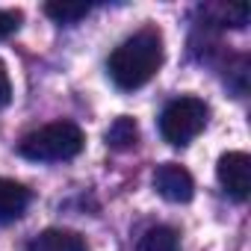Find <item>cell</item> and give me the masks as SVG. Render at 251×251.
<instances>
[{"label": "cell", "mask_w": 251, "mask_h": 251, "mask_svg": "<svg viewBox=\"0 0 251 251\" xmlns=\"http://www.w3.org/2000/svg\"><path fill=\"white\" fill-rule=\"evenodd\" d=\"M83 142L86 136L74 121H50L21 139L18 154L33 163H62L74 160L83 151Z\"/></svg>", "instance_id": "obj_2"}, {"label": "cell", "mask_w": 251, "mask_h": 251, "mask_svg": "<svg viewBox=\"0 0 251 251\" xmlns=\"http://www.w3.org/2000/svg\"><path fill=\"white\" fill-rule=\"evenodd\" d=\"M27 207H30V189L18 180L0 177V225L21 219Z\"/></svg>", "instance_id": "obj_6"}, {"label": "cell", "mask_w": 251, "mask_h": 251, "mask_svg": "<svg viewBox=\"0 0 251 251\" xmlns=\"http://www.w3.org/2000/svg\"><path fill=\"white\" fill-rule=\"evenodd\" d=\"M160 65H163V36L157 27H145L130 39H124L106 62L112 83L124 92L142 89L160 71Z\"/></svg>", "instance_id": "obj_1"}, {"label": "cell", "mask_w": 251, "mask_h": 251, "mask_svg": "<svg viewBox=\"0 0 251 251\" xmlns=\"http://www.w3.org/2000/svg\"><path fill=\"white\" fill-rule=\"evenodd\" d=\"M27 251H89V245L74 230L50 227V230H42L39 236H33L30 245H27Z\"/></svg>", "instance_id": "obj_7"}, {"label": "cell", "mask_w": 251, "mask_h": 251, "mask_svg": "<svg viewBox=\"0 0 251 251\" xmlns=\"http://www.w3.org/2000/svg\"><path fill=\"white\" fill-rule=\"evenodd\" d=\"M210 109L201 98H177L160 115V133L169 145H189L207 127Z\"/></svg>", "instance_id": "obj_3"}, {"label": "cell", "mask_w": 251, "mask_h": 251, "mask_svg": "<svg viewBox=\"0 0 251 251\" xmlns=\"http://www.w3.org/2000/svg\"><path fill=\"white\" fill-rule=\"evenodd\" d=\"M9 100H12V83H9V71H6V65L0 62V109L9 106Z\"/></svg>", "instance_id": "obj_12"}, {"label": "cell", "mask_w": 251, "mask_h": 251, "mask_svg": "<svg viewBox=\"0 0 251 251\" xmlns=\"http://www.w3.org/2000/svg\"><path fill=\"white\" fill-rule=\"evenodd\" d=\"M89 12H92V3H83V0H53V3L45 6V15L53 18L56 24H77Z\"/></svg>", "instance_id": "obj_10"}, {"label": "cell", "mask_w": 251, "mask_h": 251, "mask_svg": "<svg viewBox=\"0 0 251 251\" xmlns=\"http://www.w3.org/2000/svg\"><path fill=\"white\" fill-rule=\"evenodd\" d=\"M154 189H157L166 201H172V204H186V201H192V195H195V180H192V175H189L183 166H177V163H163V166H157V172H154Z\"/></svg>", "instance_id": "obj_5"}, {"label": "cell", "mask_w": 251, "mask_h": 251, "mask_svg": "<svg viewBox=\"0 0 251 251\" xmlns=\"http://www.w3.org/2000/svg\"><path fill=\"white\" fill-rule=\"evenodd\" d=\"M21 21H24V15L18 9H0V39L12 36L21 27Z\"/></svg>", "instance_id": "obj_11"}, {"label": "cell", "mask_w": 251, "mask_h": 251, "mask_svg": "<svg viewBox=\"0 0 251 251\" xmlns=\"http://www.w3.org/2000/svg\"><path fill=\"white\" fill-rule=\"evenodd\" d=\"M139 251H180V236L169 225H154L142 233Z\"/></svg>", "instance_id": "obj_8"}, {"label": "cell", "mask_w": 251, "mask_h": 251, "mask_svg": "<svg viewBox=\"0 0 251 251\" xmlns=\"http://www.w3.org/2000/svg\"><path fill=\"white\" fill-rule=\"evenodd\" d=\"M219 183L225 186V192L236 201H245L251 192V157L245 151H227L219 157L216 166Z\"/></svg>", "instance_id": "obj_4"}, {"label": "cell", "mask_w": 251, "mask_h": 251, "mask_svg": "<svg viewBox=\"0 0 251 251\" xmlns=\"http://www.w3.org/2000/svg\"><path fill=\"white\" fill-rule=\"evenodd\" d=\"M136 139H139V127H136V121L127 118V115H118V118L109 124V130H106V145L115 148V151L133 148Z\"/></svg>", "instance_id": "obj_9"}]
</instances>
